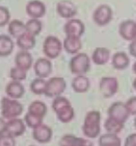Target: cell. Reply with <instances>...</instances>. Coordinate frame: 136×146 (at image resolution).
Listing matches in <instances>:
<instances>
[{"mask_svg":"<svg viewBox=\"0 0 136 146\" xmlns=\"http://www.w3.org/2000/svg\"><path fill=\"white\" fill-rule=\"evenodd\" d=\"M52 109L59 122L68 123L71 122L75 116V111L69 101L64 96L55 97L52 103Z\"/></svg>","mask_w":136,"mask_h":146,"instance_id":"1","label":"cell"},{"mask_svg":"<svg viewBox=\"0 0 136 146\" xmlns=\"http://www.w3.org/2000/svg\"><path fill=\"white\" fill-rule=\"evenodd\" d=\"M82 132L88 139L97 138L99 136L100 133V113L99 111H90L86 114Z\"/></svg>","mask_w":136,"mask_h":146,"instance_id":"2","label":"cell"},{"mask_svg":"<svg viewBox=\"0 0 136 146\" xmlns=\"http://www.w3.org/2000/svg\"><path fill=\"white\" fill-rule=\"evenodd\" d=\"M23 105L18 102L17 99L5 97L1 102V115L2 118L10 120L18 118L23 113Z\"/></svg>","mask_w":136,"mask_h":146,"instance_id":"3","label":"cell"},{"mask_svg":"<svg viewBox=\"0 0 136 146\" xmlns=\"http://www.w3.org/2000/svg\"><path fill=\"white\" fill-rule=\"evenodd\" d=\"M1 129L0 133H7L10 136L17 138L21 136L24 133L26 132V123H24L21 119L14 118L7 120V122H4V118L1 119Z\"/></svg>","mask_w":136,"mask_h":146,"instance_id":"4","label":"cell"},{"mask_svg":"<svg viewBox=\"0 0 136 146\" xmlns=\"http://www.w3.org/2000/svg\"><path fill=\"white\" fill-rule=\"evenodd\" d=\"M90 68V60L87 54L79 53L69 61V69L73 74L80 75L88 73Z\"/></svg>","mask_w":136,"mask_h":146,"instance_id":"5","label":"cell"},{"mask_svg":"<svg viewBox=\"0 0 136 146\" xmlns=\"http://www.w3.org/2000/svg\"><path fill=\"white\" fill-rule=\"evenodd\" d=\"M43 53L48 59H56L60 54L63 48V44L54 36H48L44 40Z\"/></svg>","mask_w":136,"mask_h":146,"instance_id":"6","label":"cell"},{"mask_svg":"<svg viewBox=\"0 0 136 146\" xmlns=\"http://www.w3.org/2000/svg\"><path fill=\"white\" fill-rule=\"evenodd\" d=\"M112 9L108 5H100L95 9L92 15L93 22L99 27H105L110 23L112 19Z\"/></svg>","mask_w":136,"mask_h":146,"instance_id":"7","label":"cell"},{"mask_svg":"<svg viewBox=\"0 0 136 146\" xmlns=\"http://www.w3.org/2000/svg\"><path fill=\"white\" fill-rule=\"evenodd\" d=\"M67 84L62 77H52L47 81L45 95L47 97H57L61 95L66 90Z\"/></svg>","mask_w":136,"mask_h":146,"instance_id":"8","label":"cell"},{"mask_svg":"<svg viewBox=\"0 0 136 146\" xmlns=\"http://www.w3.org/2000/svg\"><path fill=\"white\" fill-rule=\"evenodd\" d=\"M108 117L112 118L120 123H125L130 116V113L126 107V104L123 102L113 103L108 109Z\"/></svg>","mask_w":136,"mask_h":146,"instance_id":"9","label":"cell"},{"mask_svg":"<svg viewBox=\"0 0 136 146\" xmlns=\"http://www.w3.org/2000/svg\"><path fill=\"white\" fill-rule=\"evenodd\" d=\"M99 86L102 96L104 98H110L118 92L119 82L115 77L105 76L100 79Z\"/></svg>","mask_w":136,"mask_h":146,"instance_id":"10","label":"cell"},{"mask_svg":"<svg viewBox=\"0 0 136 146\" xmlns=\"http://www.w3.org/2000/svg\"><path fill=\"white\" fill-rule=\"evenodd\" d=\"M56 12L60 17L71 19L77 15L78 8L70 0H60L56 5Z\"/></svg>","mask_w":136,"mask_h":146,"instance_id":"11","label":"cell"},{"mask_svg":"<svg viewBox=\"0 0 136 146\" xmlns=\"http://www.w3.org/2000/svg\"><path fill=\"white\" fill-rule=\"evenodd\" d=\"M64 32L67 36L81 37L85 32V26L79 19L71 18L64 25Z\"/></svg>","mask_w":136,"mask_h":146,"instance_id":"12","label":"cell"},{"mask_svg":"<svg viewBox=\"0 0 136 146\" xmlns=\"http://www.w3.org/2000/svg\"><path fill=\"white\" fill-rule=\"evenodd\" d=\"M119 34L126 41H133L136 39V22L131 19L123 21L119 27Z\"/></svg>","mask_w":136,"mask_h":146,"instance_id":"13","label":"cell"},{"mask_svg":"<svg viewBox=\"0 0 136 146\" xmlns=\"http://www.w3.org/2000/svg\"><path fill=\"white\" fill-rule=\"evenodd\" d=\"M34 72L38 77L47 78L52 72V64L48 58H38L34 64Z\"/></svg>","mask_w":136,"mask_h":146,"instance_id":"14","label":"cell"},{"mask_svg":"<svg viewBox=\"0 0 136 146\" xmlns=\"http://www.w3.org/2000/svg\"><path fill=\"white\" fill-rule=\"evenodd\" d=\"M33 138L38 143H48L52 139L53 132L46 124H40L33 129Z\"/></svg>","mask_w":136,"mask_h":146,"instance_id":"15","label":"cell"},{"mask_svg":"<svg viewBox=\"0 0 136 146\" xmlns=\"http://www.w3.org/2000/svg\"><path fill=\"white\" fill-rule=\"evenodd\" d=\"M26 12L31 18L39 19L46 14V6L39 0H32L27 4Z\"/></svg>","mask_w":136,"mask_h":146,"instance_id":"16","label":"cell"},{"mask_svg":"<svg viewBox=\"0 0 136 146\" xmlns=\"http://www.w3.org/2000/svg\"><path fill=\"white\" fill-rule=\"evenodd\" d=\"M6 94L7 96L12 99H20L25 94L24 85L18 81H11L6 86Z\"/></svg>","mask_w":136,"mask_h":146,"instance_id":"17","label":"cell"},{"mask_svg":"<svg viewBox=\"0 0 136 146\" xmlns=\"http://www.w3.org/2000/svg\"><path fill=\"white\" fill-rule=\"evenodd\" d=\"M110 57V51L106 47H97L92 52V62L97 65L106 64Z\"/></svg>","mask_w":136,"mask_h":146,"instance_id":"18","label":"cell"},{"mask_svg":"<svg viewBox=\"0 0 136 146\" xmlns=\"http://www.w3.org/2000/svg\"><path fill=\"white\" fill-rule=\"evenodd\" d=\"M59 144L61 146H87L92 145V143L88 139L79 138L72 134H66L61 137Z\"/></svg>","mask_w":136,"mask_h":146,"instance_id":"19","label":"cell"},{"mask_svg":"<svg viewBox=\"0 0 136 146\" xmlns=\"http://www.w3.org/2000/svg\"><path fill=\"white\" fill-rule=\"evenodd\" d=\"M63 48L65 51L70 54H78L82 48V43L80 37L75 36H66L63 41Z\"/></svg>","mask_w":136,"mask_h":146,"instance_id":"20","label":"cell"},{"mask_svg":"<svg viewBox=\"0 0 136 146\" xmlns=\"http://www.w3.org/2000/svg\"><path fill=\"white\" fill-rule=\"evenodd\" d=\"M33 58L32 54L28 51H20L17 54L16 58H15V64L16 66H18L24 70H29L32 66Z\"/></svg>","mask_w":136,"mask_h":146,"instance_id":"21","label":"cell"},{"mask_svg":"<svg viewBox=\"0 0 136 146\" xmlns=\"http://www.w3.org/2000/svg\"><path fill=\"white\" fill-rule=\"evenodd\" d=\"M90 80L84 74L77 75L71 83V87L73 89V91L78 94L86 93L90 89Z\"/></svg>","mask_w":136,"mask_h":146,"instance_id":"22","label":"cell"},{"mask_svg":"<svg viewBox=\"0 0 136 146\" xmlns=\"http://www.w3.org/2000/svg\"><path fill=\"white\" fill-rule=\"evenodd\" d=\"M17 44L22 51H29L36 46V36L26 32L21 36L17 38Z\"/></svg>","mask_w":136,"mask_h":146,"instance_id":"23","label":"cell"},{"mask_svg":"<svg viewBox=\"0 0 136 146\" xmlns=\"http://www.w3.org/2000/svg\"><path fill=\"white\" fill-rule=\"evenodd\" d=\"M112 64L114 69L124 70L130 64V58L128 55L123 52H117L113 54L112 58Z\"/></svg>","mask_w":136,"mask_h":146,"instance_id":"24","label":"cell"},{"mask_svg":"<svg viewBox=\"0 0 136 146\" xmlns=\"http://www.w3.org/2000/svg\"><path fill=\"white\" fill-rule=\"evenodd\" d=\"M27 32L26 24L18 19H14L8 23V33L12 37L18 38Z\"/></svg>","mask_w":136,"mask_h":146,"instance_id":"25","label":"cell"},{"mask_svg":"<svg viewBox=\"0 0 136 146\" xmlns=\"http://www.w3.org/2000/svg\"><path fill=\"white\" fill-rule=\"evenodd\" d=\"M14 49V42L12 38L6 35L0 36V56L5 57L11 54Z\"/></svg>","mask_w":136,"mask_h":146,"instance_id":"26","label":"cell"},{"mask_svg":"<svg viewBox=\"0 0 136 146\" xmlns=\"http://www.w3.org/2000/svg\"><path fill=\"white\" fill-rule=\"evenodd\" d=\"M99 144L100 146H120L122 144V141L117 133H107L100 135L99 138Z\"/></svg>","mask_w":136,"mask_h":146,"instance_id":"27","label":"cell"},{"mask_svg":"<svg viewBox=\"0 0 136 146\" xmlns=\"http://www.w3.org/2000/svg\"><path fill=\"white\" fill-rule=\"evenodd\" d=\"M47 112H48L47 105L43 102H40V101H34V102H32L29 104L28 110V113L41 118H44L46 116Z\"/></svg>","mask_w":136,"mask_h":146,"instance_id":"28","label":"cell"},{"mask_svg":"<svg viewBox=\"0 0 136 146\" xmlns=\"http://www.w3.org/2000/svg\"><path fill=\"white\" fill-rule=\"evenodd\" d=\"M47 82L45 81L44 78H35L30 84V90L31 92L37 95H41L45 94V90H46Z\"/></svg>","mask_w":136,"mask_h":146,"instance_id":"29","label":"cell"},{"mask_svg":"<svg viewBox=\"0 0 136 146\" xmlns=\"http://www.w3.org/2000/svg\"><path fill=\"white\" fill-rule=\"evenodd\" d=\"M26 29L28 33L37 36L42 30V23L39 19L31 18L26 23Z\"/></svg>","mask_w":136,"mask_h":146,"instance_id":"30","label":"cell"},{"mask_svg":"<svg viewBox=\"0 0 136 146\" xmlns=\"http://www.w3.org/2000/svg\"><path fill=\"white\" fill-rule=\"evenodd\" d=\"M104 127L106 129L108 133H119L124 127V123H120L118 121L114 120L112 118L108 117L107 120L104 123Z\"/></svg>","mask_w":136,"mask_h":146,"instance_id":"31","label":"cell"},{"mask_svg":"<svg viewBox=\"0 0 136 146\" xmlns=\"http://www.w3.org/2000/svg\"><path fill=\"white\" fill-rule=\"evenodd\" d=\"M10 78L13 81L22 82L27 78V71L18 66H15L10 70Z\"/></svg>","mask_w":136,"mask_h":146,"instance_id":"32","label":"cell"},{"mask_svg":"<svg viewBox=\"0 0 136 146\" xmlns=\"http://www.w3.org/2000/svg\"><path fill=\"white\" fill-rule=\"evenodd\" d=\"M44 118L36 116V115H33L29 113H27L26 116H25V123H26L27 126L31 128V129H35L36 127H38V125L42 124Z\"/></svg>","mask_w":136,"mask_h":146,"instance_id":"33","label":"cell"},{"mask_svg":"<svg viewBox=\"0 0 136 146\" xmlns=\"http://www.w3.org/2000/svg\"><path fill=\"white\" fill-rule=\"evenodd\" d=\"M10 12L6 7H0V27H3L10 21Z\"/></svg>","mask_w":136,"mask_h":146,"instance_id":"34","label":"cell"},{"mask_svg":"<svg viewBox=\"0 0 136 146\" xmlns=\"http://www.w3.org/2000/svg\"><path fill=\"white\" fill-rule=\"evenodd\" d=\"M0 145L2 146L16 145V140H15V137L13 136H10V135L4 133H0Z\"/></svg>","mask_w":136,"mask_h":146,"instance_id":"35","label":"cell"},{"mask_svg":"<svg viewBox=\"0 0 136 146\" xmlns=\"http://www.w3.org/2000/svg\"><path fill=\"white\" fill-rule=\"evenodd\" d=\"M126 107L129 111L131 115H136V96L131 97L127 100V102L125 103Z\"/></svg>","mask_w":136,"mask_h":146,"instance_id":"36","label":"cell"},{"mask_svg":"<svg viewBox=\"0 0 136 146\" xmlns=\"http://www.w3.org/2000/svg\"><path fill=\"white\" fill-rule=\"evenodd\" d=\"M124 145L126 146H136V133H132L127 136Z\"/></svg>","mask_w":136,"mask_h":146,"instance_id":"37","label":"cell"},{"mask_svg":"<svg viewBox=\"0 0 136 146\" xmlns=\"http://www.w3.org/2000/svg\"><path fill=\"white\" fill-rule=\"evenodd\" d=\"M129 53L133 57L136 58V39L131 41V44H129Z\"/></svg>","mask_w":136,"mask_h":146,"instance_id":"38","label":"cell"},{"mask_svg":"<svg viewBox=\"0 0 136 146\" xmlns=\"http://www.w3.org/2000/svg\"><path fill=\"white\" fill-rule=\"evenodd\" d=\"M133 73L136 74V62L133 64Z\"/></svg>","mask_w":136,"mask_h":146,"instance_id":"39","label":"cell"},{"mask_svg":"<svg viewBox=\"0 0 136 146\" xmlns=\"http://www.w3.org/2000/svg\"><path fill=\"white\" fill-rule=\"evenodd\" d=\"M133 88H134V90L136 91V78L134 79V81H133Z\"/></svg>","mask_w":136,"mask_h":146,"instance_id":"40","label":"cell"},{"mask_svg":"<svg viewBox=\"0 0 136 146\" xmlns=\"http://www.w3.org/2000/svg\"><path fill=\"white\" fill-rule=\"evenodd\" d=\"M134 126H135V128H136V117H135V119H134Z\"/></svg>","mask_w":136,"mask_h":146,"instance_id":"41","label":"cell"}]
</instances>
